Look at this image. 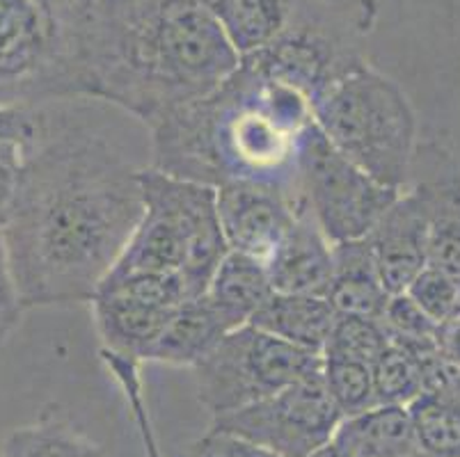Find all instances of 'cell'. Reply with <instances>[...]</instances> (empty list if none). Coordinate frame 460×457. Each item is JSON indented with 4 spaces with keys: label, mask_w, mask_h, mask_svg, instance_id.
<instances>
[{
    "label": "cell",
    "mask_w": 460,
    "mask_h": 457,
    "mask_svg": "<svg viewBox=\"0 0 460 457\" xmlns=\"http://www.w3.org/2000/svg\"><path fill=\"white\" fill-rule=\"evenodd\" d=\"M142 215L137 170L102 133L41 108L3 229L23 309L90 302Z\"/></svg>",
    "instance_id": "obj_1"
},
{
    "label": "cell",
    "mask_w": 460,
    "mask_h": 457,
    "mask_svg": "<svg viewBox=\"0 0 460 457\" xmlns=\"http://www.w3.org/2000/svg\"><path fill=\"white\" fill-rule=\"evenodd\" d=\"M238 60L199 0H85L74 31L76 99L108 101L147 126L208 94Z\"/></svg>",
    "instance_id": "obj_2"
},
{
    "label": "cell",
    "mask_w": 460,
    "mask_h": 457,
    "mask_svg": "<svg viewBox=\"0 0 460 457\" xmlns=\"http://www.w3.org/2000/svg\"><path fill=\"white\" fill-rule=\"evenodd\" d=\"M312 124L307 99L238 60L208 94L149 124L152 167L216 190L269 183L303 195L300 146Z\"/></svg>",
    "instance_id": "obj_3"
},
{
    "label": "cell",
    "mask_w": 460,
    "mask_h": 457,
    "mask_svg": "<svg viewBox=\"0 0 460 457\" xmlns=\"http://www.w3.org/2000/svg\"><path fill=\"white\" fill-rule=\"evenodd\" d=\"M142 215L102 284L136 275L179 272L188 295L207 293L229 251L217 220L216 188L177 179L154 167L137 170Z\"/></svg>",
    "instance_id": "obj_4"
},
{
    "label": "cell",
    "mask_w": 460,
    "mask_h": 457,
    "mask_svg": "<svg viewBox=\"0 0 460 457\" xmlns=\"http://www.w3.org/2000/svg\"><path fill=\"white\" fill-rule=\"evenodd\" d=\"M312 117L330 145L371 179L408 188L420 124L399 83L367 62L314 101Z\"/></svg>",
    "instance_id": "obj_5"
},
{
    "label": "cell",
    "mask_w": 460,
    "mask_h": 457,
    "mask_svg": "<svg viewBox=\"0 0 460 457\" xmlns=\"http://www.w3.org/2000/svg\"><path fill=\"white\" fill-rule=\"evenodd\" d=\"M374 23V0H296L282 32L241 62L298 92L312 106L367 65L365 41Z\"/></svg>",
    "instance_id": "obj_6"
},
{
    "label": "cell",
    "mask_w": 460,
    "mask_h": 457,
    "mask_svg": "<svg viewBox=\"0 0 460 457\" xmlns=\"http://www.w3.org/2000/svg\"><path fill=\"white\" fill-rule=\"evenodd\" d=\"M321 371V355L300 350L252 322L236 327L192 366L198 400L208 414L234 412Z\"/></svg>",
    "instance_id": "obj_7"
},
{
    "label": "cell",
    "mask_w": 460,
    "mask_h": 457,
    "mask_svg": "<svg viewBox=\"0 0 460 457\" xmlns=\"http://www.w3.org/2000/svg\"><path fill=\"white\" fill-rule=\"evenodd\" d=\"M300 188L314 220L332 245L369 236L401 195L334 149L316 124L309 126L300 146Z\"/></svg>",
    "instance_id": "obj_8"
},
{
    "label": "cell",
    "mask_w": 460,
    "mask_h": 457,
    "mask_svg": "<svg viewBox=\"0 0 460 457\" xmlns=\"http://www.w3.org/2000/svg\"><path fill=\"white\" fill-rule=\"evenodd\" d=\"M341 412L330 398L321 371L278 393L211 418L216 433H227L279 457H309L332 442Z\"/></svg>",
    "instance_id": "obj_9"
},
{
    "label": "cell",
    "mask_w": 460,
    "mask_h": 457,
    "mask_svg": "<svg viewBox=\"0 0 460 457\" xmlns=\"http://www.w3.org/2000/svg\"><path fill=\"white\" fill-rule=\"evenodd\" d=\"M216 201L229 250L263 263L307 207L305 195L269 183H229L217 188Z\"/></svg>",
    "instance_id": "obj_10"
},
{
    "label": "cell",
    "mask_w": 460,
    "mask_h": 457,
    "mask_svg": "<svg viewBox=\"0 0 460 457\" xmlns=\"http://www.w3.org/2000/svg\"><path fill=\"white\" fill-rule=\"evenodd\" d=\"M408 186L429 213V266L460 282V165L440 142H420Z\"/></svg>",
    "instance_id": "obj_11"
},
{
    "label": "cell",
    "mask_w": 460,
    "mask_h": 457,
    "mask_svg": "<svg viewBox=\"0 0 460 457\" xmlns=\"http://www.w3.org/2000/svg\"><path fill=\"white\" fill-rule=\"evenodd\" d=\"M369 241L387 293H403L429 266V213L417 188L401 190L371 229Z\"/></svg>",
    "instance_id": "obj_12"
},
{
    "label": "cell",
    "mask_w": 460,
    "mask_h": 457,
    "mask_svg": "<svg viewBox=\"0 0 460 457\" xmlns=\"http://www.w3.org/2000/svg\"><path fill=\"white\" fill-rule=\"evenodd\" d=\"M275 293L328 295L332 277V242L314 220L309 207L298 213L279 245L266 261Z\"/></svg>",
    "instance_id": "obj_13"
},
{
    "label": "cell",
    "mask_w": 460,
    "mask_h": 457,
    "mask_svg": "<svg viewBox=\"0 0 460 457\" xmlns=\"http://www.w3.org/2000/svg\"><path fill=\"white\" fill-rule=\"evenodd\" d=\"M102 350L147 362L174 309L158 307L124 291H96L90 300Z\"/></svg>",
    "instance_id": "obj_14"
},
{
    "label": "cell",
    "mask_w": 460,
    "mask_h": 457,
    "mask_svg": "<svg viewBox=\"0 0 460 457\" xmlns=\"http://www.w3.org/2000/svg\"><path fill=\"white\" fill-rule=\"evenodd\" d=\"M232 330V321L207 295L192 297L174 309L165 332L149 352L147 362L167 366H198Z\"/></svg>",
    "instance_id": "obj_15"
},
{
    "label": "cell",
    "mask_w": 460,
    "mask_h": 457,
    "mask_svg": "<svg viewBox=\"0 0 460 457\" xmlns=\"http://www.w3.org/2000/svg\"><path fill=\"white\" fill-rule=\"evenodd\" d=\"M337 313L378 318L390 300L380 279L369 236L332 245V277L328 295Z\"/></svg>",
    "instance_id": "obj_16"
},
{
    "label": "cell",
    "mask_w": 460,
    "mask_h": 457,
    "mask_svg": "<svg viewBox=\"0 0 460 457\" xmlns=\"http://www.w3.org/2000/svg\"><path fill=\"white\" fill-rule=\"evenodd\" d=\"M330 444L349 457H412L421 453L410 409L403 405H374L367 412L341 418Z\"/></svg>",
    "instance_id": "obj_17"
},
{
    "label": "cell",
    "mask_w": 460,
    "mask_h": 457,
    "mask_svg": "<svg viewBox=\"0 0 460 457\" xmlns=\"http://www.w3.org/2000/svg\"><path fill=\"white\" fill-rule=\"evenodd\" d=\"M334 321L337 312L328 297L273 291V295L257 309L250 322L279 341L321 355L332 332Z\"/></svg>",
    "instance_id": "obj_18"
},
{
    "label": "cell",
    "mask_w": 460,
    "mask_h": 457,
    "mask_svg": "<svg viewBox=\"0 0 460 457\" xmlns=\"http://www.w3.org/2000/svg\"><path fill=\"white\" fill-rule=\"evenodd\" d=\"M204 295L236 327L252 321L257 309L273 295L266 263L229 250L213 272Z\"/></svg>",
    "instance_id": "obj_19"
},
{
    "label": "cell",
    "mask_w": 460,
    "mask_h": 457,
    "mask_svg": "<svg viewBox=\"0 0 460 457\" xmlns=\"http://www.w3.org/2000/svg\"><path fill=\"white\" fill-rule=\"evenodd\" d=\"M0 457H106V451L53 405L28 426L14 427L3 439Z\"/></svg>",
    "instance_id": "obj_20"
},
{
    "label": "cell",
    "mask_w": 460,
    "mask_h": 457,
    "mask_svg": "<svg viewBox=\"0 0 460 457\" xmlns=\"http://www.w3.org/2000/svg\"><path fill=\"white\" fill-rule=\"evenodd\" d=\"M440 352V343H403L390 338L371 366L378 405L408 408L415 402L426 391L430 359Z\"/></svg>",
    "instance_id": "obj_21"
},
{
    "label": "cell",
    "mask_w": 460,
    "mask_h": 457,
    "mask_svg": "<svg viewBox=\"0 0 460 457\" xmlns=\"http://www.w3.org/2000/svg\"><path fill=\"white\" fill-rule=\"evenodd\" d=\"M296 0H225L216 16L238 57L275 40L291 19Z\"/></svg>",
    "instance_id": "obj_22"
},
{
    "label": "cell",
    "mask_w": 460,
    "mask_h": 457,
    "mask_svg": "<svg viewBox=\"0 0 460 457\" xmlns=\"http://www.w3.org/2000/svg\"><path fill=\"white\" fill-rule=\"evenodd\" d=\"M321 377H323L330 398L341 412V418L355 417V414L367 412L378 405L371 364L359 362V359L321 355Z\"/></svg>",
    "instance_id": "obj_23"
},
{
    "label": "cell",
    "mask_w": 460,
    "mask_h": 457,
    "mask_svg": "<svg viewBox=\"0 0 460 457\" xmlns=\"http://www.w3.org/2000/svg\"><path fill=\"white\" fill-rule=\"evenodd\" d=\"M387 343H390V334L378 318L337 313L332 332H330L321 355L359 359V362L374 366L376 357L385 350Z\"/></svg>",
    "instance_id": "obj_24"
},
{
    "label": "cell",
    "mask_w": 460,
    "mask_h": 457,
    "mask_svg": "<svg viewBox=\"0 0 460 457\" xmlns=\"http://www.w3.org/2000/svg\"><path fill=\"white\" fill-rule=\"evenodd\" d=\"M417 307L438 325L451 321L460 309V282L447 272L426 266L405 288Z\"/></svg>",
    "instance_id": "obj_25"
},
{
    "label": "cell",
    "mask_w": 460,
    "mask_h": 457,
    "mask_svg": "<svg viewBox=\"0 0 460 457\" xmlns=\"http://www.w3.org/2000/svg\"><path fill=\"white\" fill-rule=\"evenodd\" d=\"M380 322L385 325L390 338L403 343H435L440 341V325L430 321L417 302L408 293H394L390 295L383 309Z\"/></svg>",
    "instance_id": "obj_26"
},
{
    "label": "cell",
    "mask_w": 460,
    "mask_h": 457,
    "mask_svg": "<svg viewBox=\"0 0 460 457\" xmlns=\"http://www.w3.org/2000/svg\"><path fill=\"white\" fill-rule=\"evenodd\" d=\"M179 457H279L275 453L266 451L261 446L245 442L241 437H234L227 433H216L208 430L198 442L188 444L186 451Z\"/></svg>",
    "instance_id": "obj_27"
},
{
    "label": "cell",
    "mask_w": 460,
    "mask_h": 457,
    "mask_svg": "<svg viewBox=\"0 0 460 457\" xmlns=\"http://www.w3.org/2000/svg\"><path fill=\"white\" fill-rule=\"evenodd\" d=\"M23 312L26 309L21 304L19 288H16L10 257H7L5 238H3V229H0V346L14 334Z\"/></svg>",
    "instance_id": "obj_28"
},
{
    "label": "cell",
    "mask_w": 460,
    "mask_h": 457,
    "mask_svg": "<svg viewBox=\"0 0 460 457\" xmlns=\"http://www.w3.org/2000/svg\"><path fill=\"white\" fill-rule=\"evenodd\" d=\"M23 145L19 142H0V226L5 224L19 186Z\"/></svg>",
    "instance_id": "obj_29"
},
{
    "label": "cell",
    "mask_w": 460,
    "mask_h": 457,
    "mask_svg": "<svg viewBox=\"0 0 460 457\" xmlns=\"http://www.w3.org/2000/svg\"><path fill=\"white\" fill-rule=\"evenodd\" d=\"M309 457H349V455L339 451V448H334L332 444H328V446H323L321 451H316L314 455H309Z\"/></svg>",
    "instance_id": "obj_30"
},
{
    "label": "cell",
    "mask_w": 460,
    "mask_h": 457,
    "mask_svg": "<svg viewBox=\"0 0 460 457\" xmlns=\"http://www.w3.org/2000/svg\"><path fill=\"white\" fill-rule=\"evenodd\" d=\"M199 3H202L204 7H208V10H211L213 14H216V12H217V7L223 5L225 0H199Z\"/></svg>",
    "instance_id": "obj_31"
}]
</instances>
